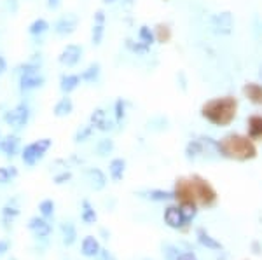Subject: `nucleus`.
I'll return each instance as SVG.
<instances>
[{"label":"nucleus","instance_id":"nucleus-1","mask_svg":"<svg viewBox=\"0 0 262 260\" xmlns=\"http://www.w3.org/2000/svg\"><path fill=\"white\" fill-rule=\"evenodd\" d=\"M199 113L206 123L217 128H226V126L232 124L238 113V100L231 95L226 96H217L208 101H204L199 108Z\"/></svg>","mask_w":262,"mask_h":260},{"label":"nucleus","instance_id":"nucleus-2","mask_svg":"<svg viewBox=\"0 0 262 260\" xmlns=\"http://www.w3.org/2000/svg\"><path fill=\"white\" fill-rule=\"evenodd\" d=\"M217 152H219V156L226 157V159L247 162L255 159L259 150H257L255 141L248 135L229 133L224 138L217 140Z\"/></svg>","mask_w":262,"mask_h":260},{"label":"nucleus","instance_id":"nucleus-3","mask_svg":"<svg viewBox=\"0 0 262 260\" xmlns=\"http://www.w3.org/2000/svg\"><path fill=\"white\" fill-rule=\"evenodd\" d=\"M198 213L196 205H171L165 210V222L171 229H187Z\"/></svg>","mask_w":262,"mask_h":260},{"label":"nucleus","instance_id":"nucleus-4","mask_svg":"<svg viewBox=\"0 0 262 260\" xmlns=\"http://www.w3.org/2000/svg\"><path fill=\"white\" fill-rule=\"evenodd\" d=\"M192 187H194V194H196V201L198 206L203 208H214L219 201V194H217L215 187L210 184L201 175H192L191 177Z\"/></svg>","mask_w":262,"mask_h":260},{"label":"nucleus","instance_id":"nucleus-5","mask_svg":"<svg viewBox=\"0 0 262 260\" xmlns=\"http://www.w3.org/2000/svg\"><path fill=\"white\" fill-rule=\"evenodd\" d=\"M53 147V140L51 138H39V140L28 143L21 152V159L27 166L34 168V166L42 159L47 154V150Z\"/></svg>","mask_w":262,"mask_h":260},{"label":"nucleus","instance_id":"nucleus-6","mask_svg":"<svg viewBox=\"0 0 262 260\" xmlns=\"http://www.w3.org/2000/svg\"><path fill=\"white\" fill-rule=\"evenodd\" d=\"M30 107H28V103H24V101H19L18 105H16L14 108H11V110H7L4 113V123L7 126H11V128H24V126L28 124V121H30Z\"/></svg>","mask_w":262,"mask_h":260},{"label":"nucleus","instance_id":"nucleus-7","mask_svg":"<svg viewBox=\"0 0 262 260\" xmlns=\"http://www.w3.org/2000/svg\"><path fill=\"white\" fill-rule=\"evenodd\" d=\"M173 197L178 205H196L198 206L191 177L189 178H177L175 187H173Z\"/></svg>","mask_w":262,"mask_h":260},{"label":"nucleus","instance_id":"nucleus-8","mask_svg":"<svg viewBox=\"0 0 262 260\" xmlns=\"http://www.w3.org/2000/svg\"><path fill=\"white\" fill-rule=\"evenodd\" d=\"M210 25L217 35H231L234 32V16L231 11H222L212 16Z\"/></svg>","mask_w":262,"mask_h":260},{"label":"nucleus","instance_id":"nucleus-9","mask_svg":"<svg viewBox=\"0 0 262 260\" xmlns=\"http://www.w3.org/2000/svg\"><path fill=\"white\" fill-rule=\"evenodd\" d=\"M83 46L79 44H67V46L61 49L60 56H58V62L67 68H72L75 65H79L81 58H83Z\"/></svg>","mask_w":262,"mask_h":260},{"label":"nucleus","instance_id":"nucleus-10","mask_svg":"<svg viewBox=\"0 0 262 260\" xmlns=\"http://www.w3.org/2000/svg\"><path fill=\"white\" fill-rule=\"evenodd\" d=\"M77 25H79V18L75 14H67V16H61L58 21L55 23L53 30L60 37H68V35H72L77 30Z\"/></svg>","mask_w":262,"mask_h":260},{"label":"nucleus","instance_id":"nucleus-11","mask_svg":"<svg viewBox=\"0 0 262 260\" xmlns=\"http://www.w3.org/2000/svg\"><path fill=\"white\" fill-rule=\"evenodd\" d=\"M19 91L23 93H30V91H35V89H40L46 84V79L44 75L40 74H21L19 75Z\"/></svg>","mask_w":262,"mask_h":260},{"label":"nucleus","instance_id":"nucleus-12","mask_svg":"<svg viewBox=\"0 0 262 260\" xmlns=\"http://www.w3.org/2000/svg\"><path fill=\"white\" fill-rule=\"evenodd\" d=\"M28 229L34 233L35 238H49V234H51V223L47 222V218L44 217H32L30 220H28Z\"/></svg>","mask_w":262,"mask_h":260},{"label":"nucleus","instance_id":"nucleus-13","mask_svg":"<svg viewBox=\"0 0 262 260\" xmlns=\"http://www.w3.org/2000/svg\"><path fill=\"white\" fill-rule=\"evenodd\" d=\"M247 135L253 141H262V113H252V115H248Z\"/></svg>","mask_w":262,"mask_h":260},{"label":"nucleus","instance_id":"nucleus-14","mask_svg":"<svg viewBox=\"0 0 262 260\" xmlns=\"http://www.w3.org/2000/svg\"><path fill=\"white\" fill-rule=\"evenodd\" d=\"M241 91H243V96L250 101L252 105L262 107V84L260 82H247Z\"/></svg>","mask_w":262,"mask_h":260},{"label":"nucleus","instance_id":"nucleus-15","mask_svg":"<svg viewBox=\"0 0 262 260\" xmlns=\"http://www.w3.org/2000/svg\"><path fill=\"white\" fill-rule=\"evenodd\" d=\"M81 82H83L81 75L63 74L60 77V89H61V93H63V95H70V93H73L77 88L81 86Z\"/></svg>","mask_w":262,"mask_h":260},{"label":"nucleus","instance_id":"nucleus-16","mask_svg":"<svg viewBox=\"0 0 262 260\" xmlns=\"http://www.w3.org/2000/svg\"><path fill=\"white\" fill-rule=\"evenodd\" d=\"M81 251L84 257H98L101 253V246L95 236H86L83 239V245H81Z\"/></svg>","mask_w":262,"mask_h":260},{"label":"nucleus","instance_id":"nucleus-17","mask_svg":"<svg viewBox=\"0 0 262 260\" xmlns=\"http://www.w3.org/2000/svg\"><path fill=\"white\" fill-rule=\"evenodd\" d=\"M86 177H88L89 184H91V187L95 190H101L107 185V175L98 168H89L88 171H86Z\"/></svg>","mask_w":262,"mask_h":260},{"label":"nucleus","instance_id":"nucleus-18","mask_svg":"<svg viewBox=\"0 0 262 260\" xmlns=\"http://www.w3.org/2000/svg\"><path fill=\"white\" fill-rule=\"evenodd\" d=\"M0 150L6 154L7 157H14L19 150V138L16 135H7L0 141Z\"/></svg>","mask_w":262,"mask_h":260},{"label":"nucleus","instance_id":"nucleus-19","mask_svg":"<svg viewBox=\"0 0 262 260\" xmlns=\"http://www.w3.org/2000/svg\"><path fill=\"white\" fill-rule=\"evenodd\" d=\"M124 173H126V161L122 157H116V159L110 161L109 175L112 178V182H121L124 178Z\"/></svg>","mask_w":262,"mask_h":260},{"label":"nucleus","instance_id":"nucleus-20","mask_svg":"<svg viewBox=\"0 0 262 260\" xmlns=\"http://www.w3.org/2000/svg\"><path fill=\"white\" fill-rule=\"evenodd\" d=\"M72 112H73V101L68 95H65L63 98L56 101L55 108H53V113H55L56 117H67L70 115Z\"/></svg>","mask_w":262,"mask_h":260},{"label":"nucleus","instance_id":"nucleus-21","mask_svg":"<svg viewBox=\"0 0 262 260\" xmlns=\"http://www.w3.org/2000/svg\"><path fill=\"white\" fill-rule=\"evenodd\" d=\"M81 218H83V222L88 223V225H91V223H95L98 220L96 210L93 208V205L88 199H84V201L81 203Z\"/></svg>","mask_w":262,"mask_h":260},{"label":"nucleus","instance_id":"nucleus-22","mask_svg":"<svg viewBox=\"0 0 262 260\" xmlns=\"http://www.w3.org/2000/svg\"><path fill=\"white\" fill-rule=\"evenodd\" d=\"M196 236H198V241L201 243L203 246L210 248V250H222V243H219L215 238H212L208 230L198 229V230H196Z\"/></svg>","mask_w":262,"mask_h":260},{"label":"nucleus","instance_id":"nucleus-23","mask_svg":"<svg viewBox=\"0 0 262 260\" xmlns=\"http://www.w3.org/2000/svg\"><path fill=\"white\" fill-rule=\"evenodd\" d=\"M154 34H155V42L158 44H168L173 37V32H171L170 25L166 23H158L154 28Z\"/></svg>","mask_w":262,"mask_h":260},{"label":"nucleus","instance_id":"nucleus-24","mask_svg":"<svg viewBox=\"0 0 262 260\" xmlns=\"http://www.w3.org/2000/svg\"><path fill=\"white\" fill-rule=\"evenodd\" d=\"M100 74H101L100 63H91L83 72V74H81V79H83L84 82H88V84H95V82H98V79H100Z\"/></svg>","mask_w":262,"mask_h":260},{"label":"nucleus","instance_id":"nucleus-25","mask_svg":"<svg viewBox=\"0 0 262 260\" xmlns=\"http://www.w3.org/2000/svg\"><path fill=\"white\" fill-rule=\"evenodd\" d=\"M61 236H63V243L67 246H72L77 239V229L72 222H63L61 223Z\"/></svg>","mask_w":262,"mask_h":260},{"label":"nucleus","instance_id":"nucleus-26","mask_svg":"<svg viewBox=\"0 0 262 260\" xmlns=\"http://www.w3.org/2000/svg\"><path fill=\"white\" fill-rule=\"evenodd\" d=\"M47 30H49V23L44 18L35 19V21H32L30 26H28V34H30L32 37H42Z\"/></svg>","mask_w":262,"mask_h":260},{"label":"nucleus","instance_id":"nucleus-27","mask_svg":"<svg viewBox=\"0 0 262 260\" xmlns=\"http://www.w3.org/2000/svg\"><path fill=\"white\" fill-rule=\"evenodd\" d=\"M145 196L150 199V201L155 203H163V201H171L173 197V190H163V189H152V190H147Z\"/></svg>","mask_w":262,"mask_h":260},{"label":"nucleus","instance_id":"nucleus-28","mask_svg":"<svg viewBox=\"0 0 262 260\" xmlns=\"http://www.w3.org/2000/svg\"><path fill=\"white\" fill-rule=\"evenodd\" d=\"M93 133H95V126L93 124L81 126L75 131V135H73V141H75V143H84V141H88L89 138L93 136Z\"/></svg>","mask_w":262,"mask_h":260},{"label":"nucleus","instance_id":"nucleus-29","mask_svg":"<svg viewBox=\"0 0 262 260\" xmlns=\"http://www.w3.org/2000/svg\"><path fill=\"white\" fill-rule=\"evenodd\" d=\"M138 40L143 42L145 46H152L155 44V34H154V28L147 26V25H142L140 30H138Z\"/></svg>","mask_w":262,"mask_h":260},{"label":"nucleus","instance_id":"nucleus-30","mask_svg":"<svg viewBox=\"0 0 262 260\" xmlns=\"http://www.w3.org/2000/svg\"><path fill=\"white\" fill-rule=\"evenodd\" d=\"M126 47L137 56H145V54H149V51H150V47L145 46V44L140 42V40L135 42V40H131V39H126Z\"/></svg>","mask_w":262,"mask_h":260},{"label":"nucleus","instance_id":"nucleus-31","mask_svg":"<svg viewBox=\"0 0 262 260\" xmlns=\"http://www.w3.org/2000/svg\"><path fill=\"white\" fill-rule=\"evenodd\" d=\"M126 108H128V101L117 98L116 105H114V117H116V123L121 124L126 119Z\"/></svg>","mask_w":262,"mask_h":260},{"label":"nucleus","instance_id":"nucleus-32","mask_svg":"<svg viewBox=\"0 0 262 260\" xmlns=\"http://www.w3.org/2000/svg\"><path fill=\"white\" fill-rule=\"evenodd\" d=\"M16 177H18V169L14 166H4V168H0V185L9 184Z\"/></svg>","mask_w":262,"mask_h":260},{"label":"nucleus","instance_id":"nucleus-33","mask_svg":"<svg viewBox=\"0 0 262 260\" xmlns=\"http://www.w3.org/2000/svg\"><path fill=\"white\" fill-rule=\"evenodd\" d=\"M103 37H105V25L103 23H95V25H93V30H91L93 46H100V44L103 42Z\"/></svg>","mask_w":262,"mask_h":260},{"label":"nucleus","instance_id":"nucleus-34","mask_svg":"<svg viewBox=\"0 0 262 260\" xmlns=\"http://www.w3.org/2000/svg\"><path fill=\"white\" fill-rule=\"evenodd\" d=\"M112 150H114V141L110 140V138H101V140L96 143V154L101 157L109 156Z\"/></svg>","mask_w":262,"mask_h":260},{"label":"nucleus","instance_id":"nucleus-35","mask_svg":"<svg viewBox=\"0 0 262 260\" xmlns=\"http://www.w3.org/2000/svg\"><path fill=\"white\" fill-rule=\"evenodd\" d=\"M39 211L44 218H51L55 215V201L53 199H44L39 205Z\"/></svg>","mask_w":262,"mask_h":260},{"label":"nucleus","instance_id":"nucleus-36","mask_svg":"<svg viewBox=\"0 0 262 260\" xmlns=\"http://www.w3.org/2000/svg\"><path fill=\"white\" fill-rule=\"evenodd\" d=\"M40 72V62H27L18 67V75L21 74H39Z\"/></svg>","mask_w":262,"mask_h":260},{"label":"nucleus","instance_id":"nucleus-37","mask_svg":"<svg viewBox=\"0 0 262 260\" xmlns=\"http://www.w3.org/2000/svg\"><path fill=\"white\" fill-rule=\"evenodd\" d=\"M105 119H107V112H105L103 108H95L93 113H91V117H89V124H93V126H95V129H96Z\"/></svg>","mask_w":262,"mask_h":260},{"label":"nucleus","instance_id":"nucleus-38","mask_svg":"<svg viewBox=\"0 0 262 260\" xmlns=\"http://www.w3.org/2000/svg\"><path fill=\"white\" fill-rule=\"evenodd\" d=\"M18 215H19L18 208H14V206H6V208H4V222L9 223V222L14 220Z\"/></svg>","mask_w":262,"mask_h":260},{"label":"nucleus","instance_id":"nucleus-39","mask_svg":"<svg viewBox=\"0 0 262 260\" xmlns=\"http://www.w3.org/2000/svg\"><path fill=\"white\" fill-rule=\"evenodd\" d=\"M4 7H6L7 13L14 14V13H18L19 4H18V0H4Z\"/></svg>","mask_w":262,"mask_h":260},{"label":"nucleus","instance_id":"nucleus-40","mask_svg":"<svg viewBox=\"0 0 262 260\" xmlns=\"http://www.w3.org/2000/svg\"><path fill=\"white\" fill-rule=\"evenodd\" d=\"M114 126H116V123H114V121L105 119L103 123L98 126L96 129H98V131H101V133H109V131H112V129H114Z\"/></svg>","mask_w":262,"mask_h":260},{"label":"nucleus","instance_id":"nucleus-41","mask_svg":"<svg viewBox=\"0 0 262 260\" xmlns=\"http://www.w3.org/2000/svg\"><path fill=\"white\" fill-rule=\"evenodd\" d=\"M72 178V173L70 171H63V173H60V175H56L55 177V184L56 185H61V184H65V182H68Z\"/></svg>","mask_w":262,"mask_h":260},{"label":"nucleus","instance_id":"nucleus-42","mask_svg":"<svg viewBox=\"0 0 262 260\" xmlns=\"http://www.w3.org/2000/svg\"><path fill=\"white\" fill-rule=\"evenodd\" d=\"M105 19H107V16H105V13H103V11H96V13H95V23H103V25H105Z\"/></svg>","mask_w":262,"mask_h":260},{"label":"nucleus","instance_id":"nucleus-43","mask_svg":"<svg viewBox=\"0 0 262 260\" xmlns=\"http://www.w3.org/2000/svg\"><path fill=\"white\" fill-rule=\"evenodd\" d=\"M177 79H180V88H182L184 91H186V89H187V79H186V74H184V72H178Z\"/></svg>","mask_w":262,"mask_h":260},{"label":"nucleus","instance_id":"nucleus-44","mask_svg":"<svg viewBox=\"0 0 262 260\" xmlns=\"http://www.w3.org/2000/svg\"><path fill=\"white\" fill-rule=\"evenodd\" d=\"M61 6V0H47V7L51 11H56Z\"/></svg>","mask_w":262,"mask_h":260},{"label":"nucleus","instance_id":"nucleus-45","mask_svg":"<svg viewBox=\"0 0 262 260\" xmlns=\"http://www.w3.org/2000/svg\"><path fill=\"white\" fill-rule=\"evenodd\" d=\"M175 260H198V257H196L194 253H182V255H178Z\"/></svg>","mask_w":262,"mask_h":260},{"label":"nucleus","instance_id":"nucleus-46","mask_svg":"<svg viewBox=\"0 0 262 260\" xmlns=\"http://www.w3.org/2000/svg\"><path fill=\"white\" fill-rule=\"evenodd\" d=\"M6 70H7V62L4 60V56H0V75H2Z\"/></svg>","mask_w":262,"mask_h":260},{"label":"nucleus","instance_id":"nucleus-47","mask_svg":"<svg viewBox=\"0 0 262 260\" xmlns=\"http://www.w3.org/2000/svg\"><path fill=\"white\" fill-rule=\"evenodd\" d=\"M7 248H9V243H7L6 239H2V241H0V255H2L4 251H7Z\"/></svg>","mask_w":262,"mask_h":260},{"label":"nucleus","instance_id":"nucleus-48","mask_svg":"<svg viewBox=\"0 0 262 260\" xmlns=\"http://www.w3.org/2000/svg\"><path fill=\"white\" fill-rule=\"evenodd\" d=\"M116 2H117V0H103L105 6H110V4H116Z\"/></svg>","mask_w":262,"mask_h":260},{"label":"nucleus","instance_id":"nucleus-49","mask_svg":"<svg viewBox=\"0 0 262 260\" xmlns=\"http://www.w3.org/2000/svg\"><path fill=\"white\" fill-rule=\"evenodd\" d=\"M259 75H260V79H262V65H260V72H259Z\"/></svg>","mask_w":262,"mask_h":260},{"label":"nucleus","instance_id":"nucleus-50","mask_svg":"<svg viewBox=\"0 0 262 260\" xmlns=\"http://www.w3.org/2000/svg\"><path fill=\"white\" fill-rule=\"evenodd\" d=\"M9 260H16V258H14V257H11V258H9Z\"/></svg>","mask_w":262,"mask_h":260},{"label":"nucleus","instance_id":"nucleus-51","mask_svg":"<svg viewBox=\"0 0 262 260\" xmlns=\"http://www.w3.org/2000/svg\"><path fill=\"white\" fill-rule=\"evenodd\" d=\"M0 141H2V138H0Z\"/></svg>","mask_w":262,"mask_h":260}]
</instances>
